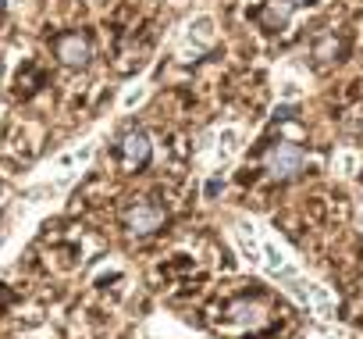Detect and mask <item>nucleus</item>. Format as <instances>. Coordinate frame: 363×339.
Wrapping results in <instances>:
<instances>
[{"mask_svg": "<svg viewBox=\"0 0 363 339\" xmlns=\"http://www.w3.org/2000/svg\"><path fill=\"white\" fill-rule=\"evenodd\" d=\"M303 164H306V154L296 146V143H274L267 150V172L271 179L285 183V179H296L303 172Z\"/></svg>", "mask_w": 363, "mask_h": 339, "instance_id": "1", "label": "nucleus"}, {"mask_svg": "<svg viewBox=\"0 0 363 339\" xmlns=\"http://www.w3.org/2000/svg\"><path fill=\"white\" fill-rule=\"evenodd\" d=\"M150 154H153V146H150V136H146V132H128V136L121 139V157H125V164H146Z\"/></svg>", "mask_w": 363, "mask_h": 339, "instance_id": "4", "label": "nucleus"}, {"mask_svg": "<svg viewBox=\"0 0 363 339\" xmlns=\"http://www.w3.org/2000/svg\"><path fill=\"white\" fill-rule=\"evenodd\" d=\"M0 8H4V0H0Z\"/></svg>", "mask_w": 363, "mask_h": 339, "instance_id": "6", "label": "nucleus"}, {"mask_svg": "<svg viewBox=\"0 0 363 339\" xmlns=\"http://www.w3.org/2000/svg\"><path fill=\"white\" fill-rule=\"evenodd\" d=\"M289 4H306V0H289Z\"/></svg>", "mask_w": 363, "mask_h": 339, "instance_id": "5", "label": "nucleus"}, {"mask_svg": "<svg viewBox=\"0 0 363 339\" xmlns=\"http://www.w3.org/2000/svg\"><path fill=\"white\" fill-rule=\"evenodd\" d=\"M160 225H164V211H160L157 204H135V208L125 211V229H128L132 236H150V232H157Z\"/></svg>", "mask_w": 363, "mask_h": 339, "instance_id": "3", "label": "nucleus"}, {"mask_svg": "<svg viewBox=\"0 0 363 339\" xmlns=\"http://www.w3.org/2000/svg\"><path fill=\"white\" fill-rule=\"evenodd\" d=\"M54 50H57V58H61V65H68V68H86L89 65V40L82 36V33H65V36H57V43H54Z\"/></svg>", "mask_w": 363, "mask_h": 339, "instance_id": "2", "label": "nucleus"}]
</instances>
